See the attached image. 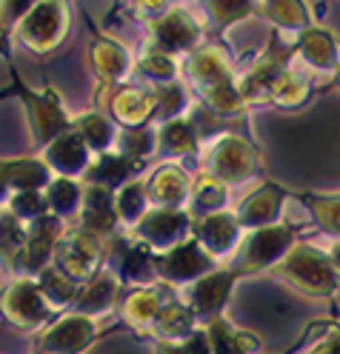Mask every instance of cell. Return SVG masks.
Segmentation results:
<instances>
[{"instance_id":"cell-7","label":"cell","mask_w":340,"mask_h":354,"mask_svg":"<svg viewBox=\"0 0 340 354\" xmlns=\"http://www.w3.org/2000/svg\"><path fill=\"white\" fill-rule=\"evenodd\" d=\"M192 214L186 209H149L146 217L129 234L141 240L152 254L175 249L177 243L192 237Z\"/></svg>"},{"instance_id":"cell-50","label":"cell","mask_w":340,"mask_h":354,"mask_svg":"<svg viewBox=\"0 0 340 354\" xmlns=\"http://www.w3.org/2000/svg\"><path fill=\"white\" fill-rule=\"evenodd\" d=\"M337 80H340V66H337Z\"/></svg>"},{"instance_id":"cell-35","label":"cell","mask_w":340,"mask_h":354,"mask_svg":"<svg viewBox=\"0 0 340 354\" xmlns=\"http://www.w3.org/2000/svg\"><path fill=\"white\" fill-rule=\"evenodd\" d=\"M149 97H152L154 118L161 123L184 118V112L189 109V92H186V86H180L177 80L175 83H163V86H152Z\"/></svg>"},{"instance_id":"cell-3","label":"cell","mask_w":340,"mask_h":354,"mask_svg":"<svg viewBox=\"0 0 340 354\" xmlns=\"http://www.w3.org/2000/svg\"><path fill=\"white\" fill-rule=\"evenodd\" d=\"M278 272L306 295L326 297L337 289L340 272L334 269V263L329 254L317 252L312 246H292L286 257L278 263Z\"/></svg>"},{"instance_id":"cell-2","label":"cell","mask_w":340,"mask_h":354,"mask_svg":"<svg viewBox=\"0 0 340 354\" xmlns=\"http://www.w3.org/2000/svg\"><path fill=\"white\" fill-rule=\"evenodd\" d=\"M69 6L60 0H37L29 6L24 20L15 29V43L35 55H49L69 35Z\"/></svg>"},{"instance_id":"cell-17","label":"cell","mask_w":340,"mask_h":354,"mask_svg":"<svg viewBox=\"0 0 340 354\" xmlns=\"http://www.w3.org/2000/svg\"><path fill=\"white\" fill-rule=\"evenodd\" d=\"M78 229L95 234L100 240H111L118 234V217H115V192L100 186L83 183V206L78 214Z\"/></svg>"},{"instance_id":"cell-1","label":"cell","mask_w":340,"mask_h":354,"mask_svg":"<svg viewBox=\"0 0 340 354\" xmlns=\"http://www.w3.org/2000/svg\"><path fill=\"white\" fill-rule=\"evenodd\" d=\"M9 75H12V97H20L26 106L29 115V129H32V140L37 149H46L55 138H60L63 131L72 129V115L66 112V106L60 100V95L52 86H46L43 92H35L24 80H20L17 69L9 63Z\"/></svg>"},{"instance_id":"cell-18","label":"cell","mask_w":340,"mask_h":354,"mask_svg":"<svg viewBox=\"0 0 340 354\" xmlns=\"http://www.w3.org/2000/svg\"><path fill=\"white\" fill-rule=\"evenodd\" d=\"M238 274L235 272H209L203 274L200 280H195L186 295H184V303L195 312V317H217L220 308L226 306V300H229V292L235 286Z\"/></svg>"},{"instance_id":"cell-8","label":"cell","mask_w":340,"mask_h":354,"mask_svg":"<svg viewBox=\"0 0 340 354\" xmlns=\"http://www.w3.org/2000/svg\"><path fill=\"white\" fill-rule=\"evenodd\" d=\"M197 43H200V24L186 9L169 6L161 17L149 20V49L177 57V55H192Z\"/></svg>"},{"instance_id":"cell-10","label":"cell","mask_w":340,"mask_h":354,"mask_svg":"<svg viewBox=\"0 0 340 354\" xmlns=\"http://www.w3.org/2000/svg\"><path fill=\"white\" fill-rule=\"evenodd\" d=\"M106 269L115 272L120 283H129L134 289L154 280V254L129 232L115 234L106 243Z\"/></svg>"},{"instance_id":"cell-49","label":"cell","mask_w":340,"mask_h":354,"mask_svg":"<svg viewBox=\"0 0 340 354\" xmlns=\"http://www.w3.org/2000/svg\"><path fill=\"white\" fill-rule=\"evenodd\" d=\"M3 97H12V88H6V92H0V100H3Z\"/></svg>"},{"instance_id":"cell-20","label":"cell","mask_w":340,"mask_h":354,"mask_svg":"<svg viewBox=\"0 0 340 354\" xmlns=\"http://www.w3.org/2000/svg\"><path fill=\"white\" fill-rule=\"evenodd\" d=\"M143 183H146V194H149L152 209H184V203L189 201L192 177L177 163L157 166Z\"/></svg>"},{"instance_id":"cell-36","label":"cell","mask_w":340,"mask_h":354,"mask_svg":"<svg viewBox=\"0 0 340 354\" xmlns=\"http://www.w3.org/2000/svg\"><path fill=\"white\" fill-rule=\"evenodd\" d=\"M134 72L141 75V80L146 83V88L152 86H163V83H175L180 75V66L175 57L157 52V49H146L138 60H134Z\"/></svg>"},{"instance_id":"cell-37","label":"cell","mask_w":340,"mask_h":354,"mask_svg":"<svg viewBox=\"0 0 340 354\" xmlns=\"http://www.w3.org/2000/svg\"><path fill=\"white\" fill-rule=\"evenodd\" d=\"M226 194H229L226 183H220L217 177H212V174L203 171V174H197L195 180H192L189 201H192V209H195V212H203V217H206V214L223 212Z\"/></svg>"},{"instance_id":"cell-6","label":"cell","mask_w":340,"mask_h":354,"mask_svg":"<svg viewBox=\"0 0 340 354\" xmlns=\"http://www.w3.org/2000/svg\"><path fill=\"white\" fill-rule=\"evenodd\" d=\"M0 315L20 331L46 328L52 308L43 300L37 283L29 277H15L3 292H0Z\"/></svg>"},{"instance_id":"cell-46","label":"cell","mask_w":340,"mask_h":354,"mask_svg":"<svg viewBox=\"0 0 340 354\" xmlns=\"http://www.w3.org/2000/svg\"><path fill=\"white\" fill-rule=\"evenodd\" d=\"M209 9L217 15L220 24H232V20H238V17H243L249 12L246 3H212Z\"/></svg>"},{"instance_id":"cell-43","label":"cell","mask_w":340,"mask_h":354,"mask_svg":"<svg viewBox=\"0 0 340 354\" xmlns=\"http://www.w3.org/2000/svg\"><path fill=\"white\" fill-rule=\"evenodd\" d=\"M154 354H212V346L206 337V328H203V331H195L184 343H157Z\"/></svg>"},{"instance_id":"cell-45","label":"cell","mask_w":340,"mask_h":354,"mask_svg":"<svg viewBox=\"0 0 340 354\" xmlns=\"http://www.w3.org/2000/svg\"><path fill=\"white\" fill-rule=\"evenodd\" d=\"M312 209L329 232L340 234V197H317V201H312Z\"/></svg>"},{"instance_id":"cell-19","label":"cell","mask_w":340,"mask_h":354,"mask_svg":"<svg viewBox=\"0 0 340 354\" xmlns=\"http://www.w3.org/2000/svg\"><path fill=\"white\" fill-rule=\"evenodd\" d=\"M106 112L111 123L120 129H143L152 118V97L146 86H118L111 88V95L106 97Z\"/></svg>"},{"instance_id":"cell-44","label":"cell","mask_w":340,"mask_h":354,"mask_svg":"<svg viewBox=\"0 0 340 354\" xmlns=\"http://www.w3.org/2000/svg\"><path fill=\"white\" fill-rule=\"evenodd\" d=\"M263 9H266V15L271 20H275V24H280L286 29H301L306 24V15H303L301 3H269Z\"/></svg>"},{"instance_id":"cell-21","label":"cell","mask_w":340,"mask_h":354,"mask_svg":"<svg viewBox=\"0 0 340 354\" xmlns=\"http://www.w3.org/2000/svg\"><path fill=\"white\" fill-rule=\"evenodd\" d=\"M192 237L200 243V249L209 257H220V254L235 249V243L240 237V223L229 212L206 214V217H200L192 223Z\"/></svg>"},{"instance_id":"cell-47","label":"cell","mask_w":340,"mask_h":354,"mask_svg":"<svg viewBox=\"0 0 340 354\" xmlns=\"http://www.w3.org/2000/svg\"><path fill=\"white\" fill-rule=\"evenodd\" d=\"M312 354H340V335H334V337H329L326 343H321Z\"/></svg>"},{"instance_id":"cell-5","label":"cell","mask_w":340,"mask_h":354,"mask_svg":"<svg viewBox=\"0 0 340 354\" xmlns=\"http://www.w3.org/2000/svg\"><path fill=\"white\" fill-rule=\"evenodd\" d=\"M103 335L109 331H103L98 320L66 312L37 335V354H86Z\"/></svg>"},{"instance_id":"cell-34","label":"cell","mask_w":340,"mask_h":354,"mask_svg":"<svg viewBox=\"0 0 340 354\" xmlns=\"http://www.w3.org/2000/svg\"><path fill=\"white\" fill-rule=\"evenodd\" d=\"M24 246H26V226L6 209H0V266L9 274H17V260L24 254Z\"/></svg>"},{"instance_id":"cell-23","label":"cell","mask_w":340,"mask_h":354,"mask_svg":"<svg viewBox=\"0 0 340 354\" xmlns=\"http://www.w3.org/2000/svg\"><path fill=\"white\" fill-rule=\"evenodd\" d=\"M184 72H186L189 83L197 88V92H206V88H212V86H217L223 80H232L226 55L217 46H200V49H195L186 57Z\"/></svg>"},{"instance_id":"cell-14","label":"cell","mask_w":340,"mask_h":354,"mask_svg":"<svg viewBox=\"0 0 340 354\" xmlns=\"http://www.w3.org/2000/svg\"><path fill=\"white\" fill-rule=\"evenodd\" d=\"M89 63H92V69H95L98 80L103 83V88L123 86L134 72V60H132L129 49L109 35L92 37V43H89Z\"/></svg>"},{"instance_id":"cell-4","label":"cell","mask_w":340,"mask_h":354,"mask_svg":"<svg viewBox=\"0 0 340 354\" xmlns=\"http://www.w3.org/2000/svg\"><path fill=\"white\" fill-rule=\"evenodd\" d=\"M103 263H106V240L78 226H66L55 249V266L66 277H72L80 286L89 277H95L103 269Z\"/></svg>"},{"instance_id":"cell-41","label":"cell","mask_w":340,"mask_h":354,"mask_svg":"<svg viewBox=\"0 0 340 354\" xmlns=\"http://www.w3.org/2000/svg\"><path fill=\"white\" fill-rule=\"evenodd\" d=\"M32 3H26V0H0V55L9 57V43L15 37V29L17 24L24 20V15L29 12Z\"/></svg>"},{"instance_id":"cell-16","label":"cell","mask_w":340,"mask_h":354,"mask_svg":"<svg viewBox=\"0 0 340 354\" xmlns=\"http://www.w3.org/2000/svg\"><path fill=\"white\" fill-rule=\"evenodd\" d=\"M294 232L292 226H266L258 229L255 237L243 246V257H240V272H260L266 266H275L286 257V252L292 249Z\"/></svg>"},{"instance_id":"cell-48","label":"cell","mask_w":340,"mask_h":354,"mask_svg":"<svg viewBox=\"0 0 340 354\" xmlns=\"http://www.w3.org/2000/svg\"><path fill=\"white\" fill-rule=\"evenodd\" d=\"M9 197H12V192H9L6 180H3V174H0V206H6V203H9Z\"/></svg>"},{"instance_id":"cell-22","label":"cell","mask_w":340,"mask_h":354,"mask_svg":"<svg viewBox=\"0 0 340 354\" xmlns=\"http://www.w3.org/2000/svg\"><path fill=\"white\" fill-rule=\"evenodd\" d=\"M143 166L134 163L123 154H118L115 149L111 151H103V154H95L92 163H89L86 174H83V183L86 186H100V189H109V192H118L120 186H126L129 180H134Z\"/></svg>"},{"instance_id":"cell-32","label":"cell","mask_w":340,"mask_h":354,"mask_svg":"<svg viewBox=\"0 0 340 354\" xmlns=\"http://www.w3.org/2000/svg\"><path fill=\"white\" fill-rule=\"evenodd\" d=\"M157 151L166 154V158L195 154L197 151V129L186 118L161 123L157 126Z\"/></svg>"},{"instance_id":"cell-9","label":"cell","mask_w":340,"mask_h":354,"mask_svg":"<svg viewBox=\"0 0 340 354\" xmlns=\"http://www.w3.org/2000/svg\"><path fill=\"white\" fill-rule=\"evenodd\" d=\"M206 174L217 177L220 183H240L252 177L258 169V154L238 135H217L206 149Z\"/></svg>"},{"instance_id":"cell-40","label":"cell","mask_w":340,"mask_h":354,"mask_svg":"<svg viewBox=\"0 0 340 354\" xmlns=\"http://www.w3.org/2000/svg\"><path fill=\"white\" fill-rule=\"evenodd\" d=\"M3 209H6L9 214H15L26 229H29L32 223H37L40 217H46V214H49V209H46V197H43V192H15Z\"/></svg>"},{"instance_id":"cell-29","label":"cell","mask_w":340,"mask_h":354,"mask_svg":"<svg viewBox=\"0 0 340 354\" xmlns=\"http://www.w3.org/2000/svg\"><path fill=\"white\" fill-rule=\"evenodd\" d=\"M46 209L57 220H78L83 206V180H69V177H52V183L43 189Z\"/></svg>"},{"instance_id":"cell-30","label":"cell","mask_w":340,"mask_h":354,"mask_svg":"<svg viewBox=\"0 0 340 354\" xmlns=\"http://www.w3.org/2000/svg\"><path fill=\"white\" fill-rule=\"evenodd\" d=\"M152 209L149 194H146V183L141 177H134L126 186H120L115 192V217H118V229L132 232L134 226L146 217V212Z\"/></svg>"},{"instance_id":"cell-28","label":"cell","mask_w":340,"mask_h":354,"mask_svg":"<svg viewBox=\"0 0 340 354\" xmlns=\"http://www.w3.org/2000/svg\"><path fill=\"white\" fill-rule=\"evenodd\" d=\"M161 295H157L152 286H141V289H132L123 303H120V315H123V323L132 326L134 331H152L157 315H161Z\"/></svg>"},{"instance_id":"cell-25","label":"cell","mask_w":340,"mask_h":354,"mask_svg":"<svg viewBox=\"0 0 340 354\" xmlns=\"http://www.w3.org/2000/svg\"><path fill=\"white\" fill-rule=\"evenodd\" d=\"M280 206H283V192L275 186H266L255 192L252 197H246L238 206L235 220L240 223V229H266L275 223V217L280 214Z\"/></svg>"},{"instance_id":"cell-38","label":"cell","mask_w":340,"mask_h":354,"mask_svg":"<svg viewBox=\"0 0 340 354\" xmlns=\"http://www.w3.org/2000/svg\"><path fill=\"white\" fill-rule=\"evenodd\" d=\"M115 151L143 166V160H149L157 151V129H149V126H143V129H118Z\"/></svg>"},{"instance_id":"cell-15","label":"cell","mask_w":340,"mask_h":354,"mask_svg":"<svg viewBox=\"0 0 340 354\" xmlns=\"http://www.w3.org/2000/svg\"><path fill=\"white\" fill-rule=\"evenodd\" d=\"M37 158L49 166L52 177H69V180H83V174L92 163L95 154L89 151V146L75 135V131H63L60 138H55L46 149H40Z\"/></svg>"},{"instance_id":"cell-39","label":"cell","mask_w":340,"mask_h":354,"mask_svg":"<svg viewBox=\"0 0 340 354\" xmlns=\"http://www.w3.org/2000/svg\"><path fill=\"white\" fill-rule=\"evenodd\" d=\"M298 52L303 55V60H309L314 69H332L337 66V43L332 40L329 32L321 29H309L301 35Z\"/></svg>"},{"instance_id":"cell-31","label":"cell","mask_w":340,"mask_h":354,"mask_svg":"<svg viewBox=\"0 0 340 354\" xmlns=\"http://www.w3.org/2000/svg\"><path fill=\"white\" fill-rule=\"evenodd\" d=\"M35 283H37L43 300H46V306L52 308V315H66L69 312L75 297H78V289H80V286L72 277H66L55 263L49 266L46 272H40L35 277Z\"/></svg>"},{"instance_id":"cell-12","label":"cell","mask_w":340,"mask_h":354,"mask_svg":"<svg viewBox=\"0 0 340 354\" xmlns=\"http://www.w3.org/2000/svg\"><path fill=\"white\" fill-rule=\"evenodd\" d=\"M66 223L52 214L40 217L37 223H32L26 229V246L24 254L17 260V274L15 277H29L35 280L40 272H46L49 266L55 263V249H57V240L63 237Z\"/></svg>"},{"instance_id":"cell-13","label":"cell","mask_w":340,"mask_h":354,"mask_svg":"<svg viewBox=\"0 0 340 354\" xmlns=\"http://www.w3.org/2000/svg\"><path fill=\"white\" fill-rule=\"evenodd\" d=\"M120 289H123V283L118 280V274L109 272L103 266L95 277H89L86 283H80L78 297H75L69 312L80 315V317H89V320H100V317L111 315L118 308Z\"/></svg>"},{"instance_id":"cell-24","label":"cell","mask_w":340,"mask_h":354,"mask_svg":"<svg viewBox=\"0 0 340 354\" xmlns=\"http://www.w3.org/2000/svg\"><path fill=\"white\" fill-rule=\"evenodd\" d=\"M0 174L9 192H43L52 183V171L40 158H12L0 160Z\"/></svg>"},{"instance_id":"cell-27","label":"cell","mask_w":340,"mask_h":354,"mask_svg":"<svg viewBox=\"0 0 340 354\" xmlns=\"http://www.w3.org/2000/svg\"><path fill=\"white\" fill-rule=\"evenodd\" d=\"M152 331L157 343H184L197 331V317L186 303H166L161 306V315H157Z\"/></svg>"},{"instance_id":"cell-26","label":"cell","mask_w":340,"mask_h":354,"mask_svg":"<svg viewBox=\"0 0 340 354\" xmlns=\"http://www.w3.org/2000/svg\"><path fill=\"white\" fill-rule=\"evenodd\" d=\"M72 131L89 146V151H92V154L111 151V149H115V140H118V126L111 123L109 115L98 112V109L72 115Z\"/></svg>"},{"instance_id":"cell-33","label":"cell","mask_w":340,"mask_h":354,"mask_svg":"<svg viewBox=\"0 0 340 354\" xmlns=\"http://www.w3.org/2000/svg\"><path fill=\"white\" fill-rule=\"evenodd\" d=\"M206 337H209L212 354H252L258 348V337L252 331H238L223 317H215L206 326Z\"/></svg>"},{"instance_id":"cell-42","label":"cell","mask_w":340,"mask_h":354,"mask_svg":"<svg viewBox=\"0 0 340 354\" xmlns=\"http://www.w3.org/2000/svg\"><path fill=\"white\" fill-rule=\"evenodd\" d=\"M306 95H309L306 83L298 75H292V72L278 75V80L271 83V88H269V100L278 103V106H301L306 100Z\"/></svg>"},{"instance_id":"cell-11","label":"cell","mask_w":340,"mask_h":354,"mask_svg":"<svg viewBox=\"0 0 340 354\" xmlns=\"http://www.w3.org/2000/svg\"><path fill=\"white\" fill-rule=\"evenodd\" d=\"M215 266V257H209L200 249V243L195 237L177 243L175 249L154 254V277L172 283V286H192L203 274H209Z\"/></svg>"}]
</instances>
